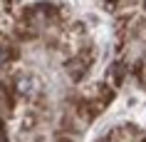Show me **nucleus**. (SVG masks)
Wrapping results in <instances>:
<instances>
[{"mask_svg": "<svg viewBox=\"0 0 146 142\" xmlns=\"http://www.w3.org/2000/svg\"><path fill=\"white\" fill-rule=\"evenodd\" d=\"M109 3H111V5H114V3H116V0H109Z\"/></svg>", "mask_w": 146, "mask_h": 142, "instance_id": "39448f33", "label": "nucleus"}, {"mask_svg": "<svg viewBox=\"0 0 146 142\" xmlns=\"http://www.w3.org/2000/svg\"><path fill=\"white\" fill-rule=\"evenodd\" d=\"M87 65H89V63H84V57L72 60V65H69V75H72V80H82V77H84Z\"/></svg>", "mask_w": 146, "mask_h": 142, "instance_id": "f257e3e1", "label": "nucleus"}, {"mask_svg": "<svg viewBox=\"0 0 146 142\" xmlns=\"http://www.w3.org/2000/svg\"><path fill=\"white\" fill-rule=\"evenodd\" d=\"M0 130H3V122H0Z\"/></svg>", "mask_w": 146, "mask_h": 142, "instance_id": "423d86ee", "label": "nucleus"}, {"mask_svg": "<svg viewBox=\"0 0 146 142\" xmlns=\"http://www.w3.org/2000/svg\"><path fill=\"white\" fill-rule=\"evenodd\" d=\"M114 80H116V85L124 80V65H121V63H116V65H114Z\"/></svg>", "mask_w": 146, "mask_h": 142, "instance_id": "20e7f679", "label": "nucleus"}, {"mask_svg": "<svg viewBox=\"0 0 146 142\" xmlns=\"http://www.w3.org/2000/svg\"><path fill=\"white\" fill-rule=\"evenodd\" d=\"M30 82H32V80L30 77H27V75H23V77H20V85H17V90H20V92H25V95H27V92H30Z\"/></svg>", "mask_w": 146, "mask_h": 142, "instance_id": "f03ea898", "label": "nucleus"}, {"mask_svg": "<svg viewBox=\"0 0 146 142\" xmlns=\"http://www.w3.org/2000/svg\"><path fill=\"white\" fill-rule=\"evenodd\" d=\"M144 8H146V0H144Z\"/></svg>", "mask_w": 146, "mask_h": 142, "instance_id": "0eeeda50", "label": "nucleus"}, {"mask_svg": "<svg viewBox=\"0 0 146 142\" xmlns=\"http://www.w3.org/2000/svg\"><path fill=\"white\" fill-rule=\"evenodd\" d=\"M10 55H13V50H10V47H5V45H0V65H5V63H8Z\"/></svg>", "mask_w": 146, "mask_h": 142, "instance_id": "7ed1b4c3", "label": "nucleus"}, {"mask_svg": "<svg viewBox=\"0 0 146 142\" xmlns=\"http://www.w3.org/2000/svg\"><path fill=\"white\" fill-rule=\"evenodd\" d=\"M144 142H146V140H144Z\"/></svg>", "mask_w": 146, "mask_h": 142, "instance_id": "6e6552de", "label": "nucleus"}]
</instances>
